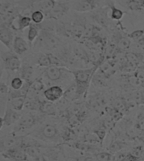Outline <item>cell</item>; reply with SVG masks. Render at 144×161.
<instances>
[{"instance_id": "7402d4cb", "label": "cell", "mask_w": 144, "mask_h": 161, "mask_svg": "<svg viewBox=\"0 0 144 161\" xmlns=\"http://www.w3.org/2000/svg\"><path fill=\"white\" fill-rule=\"evenodd\" d=\"M127 6L131 11H141L144 9V0H128Z\"/></svg>"}, {"instance_id": "e0dca14e", "label": "cell", "mask_w": 144, "mask_h": 161, "mask_svg": "<svg viewBox=\"0 0 144 161\" xmlns=\"http://www.w3.org/2000/svg\"><path fill=\"white\" fill-rule=\"evenodd\" d=\"M20 71H21V78L23 79L25 82L29 83H33L34 69L31 65L28 64L22 65Z\"/></svg>"}, {"instance_id": "ac0fdd59", "label": "cell", "mask_w": 144, "mask_h": 161, "mask_svg": "<svg viewBox=\"0 0 144 161\" xmlns=\"http://www.w3.org/2000/svg\"><path fill=\"white\" fill-rule=\"evenodd\" d=\"M25 100H26L25 97H12V98L8 99V101H9L8 105L14 110L21 112L25 105Z\"/></svg>"}, {"instance_id": "3957f363", "label": "cell", "mask_w": 144, "mask_h": 161, "mask_svg": "<svg viewBox=\"0 0 144 161\" xmlns=\"http://www.w3.org/2000/svg\"><path fill=\"white\" fill-rule=\"evenodd\" d=\"M44 117V114H39L34 113H28L23 114L15 124L13 133L18 135L32 129L33 127H37L42 123Z\"/></svg>"}, {"instance_id": "e575fe53", "label": "cell", "mask_w": 144, "mask_h": 161, "mask_svg": "<svg viewBox=\"0 0 144 161\" xmlns=\"http://www.w3.org/2000/svg\"><path fill=\"white\" fill-rule=\"evenodd\" d=\"M144 34V31L142 30H138V31H135L134 32L131 33L129 35V37L130 38H132L134 40H138L141 38V37L143 36Z\"/></svg>"}, {"instance_id": "5bb4252c", "label": "cell", "mask_w": 144, "mask_h": 161, "mask_svg": "<svg viewBox=\"0 0 144 161\" xmlns=\"http://www.w3.org/2000/svg\"><path fill=\"white\" fill-rule=\"evenodd\" d=\"M15 37L13 31L9 28H2L0 29V42L3 43L9 50H12L13 43Z\"/></svg>"}, {"instance_id": "d6986e66", "label": "cell", "mask_w": 144, "mask_h": 161, "mask_svg": "<svg viewBox=\"0 0 144 161\" xmlns=\"http://www.w3.org/2000/svg\"><path fill=\"white\" fill-rule=\"evenodd\" d=\"M92 17L95 21L100 25L104 27H107L108 24V11L102 10L96 11L93 14Z\"/></svg>"}, {"instance_id": "4dcf8cb0", "label": "cell", "mask_w": 144, "mask_h": 161, "mask_svg": "<svg viewBox=\"0 0 144 161\" xmlns=\"http://www.w3.org/2000/svg\"><path fill=\"white\" fill-rule=\"evenodd\" d=\"M96 157L99 161H111L112 159L111 154L105 151L97 153Z\"/></svg>"}, {"instance_id": "44dd1931", "label": "cell", "mask_w": 144, "mask_h": 161, "mask_svg": "<svg viewBox=\"0 0 144 161\" xmlns=\"http://www.w3.org/2000/svg\"><path fill=\"white\" fill-rule=\"evenodd\" d=\"M86 33V28L81 24H75L72 28L71 34L74 38H81Z\"/></svg>"}, {"instance_id": "7a4b0ae2", "label": "cell", "mask_w": 144, "mask_h": 161, "mask_svg": "<svg viewBox=\"0 0 144 161\" xmlns=\"http://www.w3.org/2000/svg\"><path fill=\"white\" fill-rule=\"evenodd\" d=\"M99 65L89 69H82L72 71L75 84L76 86V93L77 99L84 96L88 91L90 82L96 72Z\"/></svg>"}, {"instance_id": "7c38bea8", "label": "cell", "mask_w": 144, "mask_h": 161, "mask_svg": "<svg viewBox=\"0 0 144 161\" xmlns=\"http://www.w3.org/2000/svg\"><path fill=\"white\" fill-rule=\"evenodd\" d=\"M56 2L55 0H33L30 6L34 11H40L46 14L52 9Z\"/></svg>"}, {"instance_id": "d4e9b609", "label": "cell", "mask_w": 144, "mask_h": 161, "mask_svg": "<svg viewBox=\"0 0 144 161\" xmlns=\"http://www.w3.org/2000/svg\"><path fill=\"white\" fill-rule=\"evenodd\" d=\"M32 24V19L29 16H21L18 19V30L23 31L25 28H29Z\"/></svg>"}, {"instance_id": "2e32d148", "label": "cell", "mask_w": 144, "mask_h": 161, "mask_svg": "<svg viewBox=\"0 0 144 161\" xmlns=\"http://www.w3.org/2000/svg\"><path fill=\"white\" fill-rule=\"evenodd\" d=\"M39 111L44 115L54 116L56 114V108L54 105V103H51L46 100V101L39 103Z\"/></svg>"}, {"instance_id": "f1b7e54d", "label": "cell", "mask_w": 144, "mask_h": 161, "mask_svg": "<svg viewBox=\"0 0 144 161\" xmlns=\"http://www.w3.org/2000/svg\"><path fill=\"white\" fill-rule=\"evenodd\" d=\"M44 83H43L42 80L40 79H37L36 80H33V83H31L30 90L32 89V90L34 91V92H39L44 89Z\"/></svg>"}, {"instance_id": "484cf974", "label": "cell", "mask_w": 144, "mask_h": 161, "mask_svg": "<svg viewBox=\"0 0 144 161\" xmlns=\"http://www.w3.org/2000/svg\"><path fill=\"white\" fill-rule=\"evenodd\" d=\"M63 97H65V98L70 100L77 99L76 93V86L75 83L67 89V91L64 92V96H63Z\"/></svg>"}, {"instance_id": "603a6c76", "label": "cell", "mask_w": 144, "mask_h": 161, "mask_svg": "<svg viewBox=\"0 0 144 161\" xmlns=\"http://www.w3.org/2000/svg\"><path fill=\"white\" fill-rule=\"evenodd\" d=\"M36 63L39 67H41L47 68L49 67H50V66H51V62L49 54H41V55L37 59Z\"/></svg>"}, {"instance_id": "9a60e30c", "label": "cell", "mask_w": 144, "mask_h": 161, "mask_svg": "<svg viewBox=\"0 0 144 161\" xmlns=\"http://www.w3.org/2000/svg\"><path fill=\"white\" fill-rule=\"evenodd\" d=\"M29 46L28 42L20 36H16L13 40V49L14 53L18 55H22L26 53L28 50Z\"/></svg>"}, {"instance_id": "1f68e13d", "label": "cell", "mask_w": 144, "mask_h": 161, "mask_svg": "<svg viewBox=\"0 0 144 161\" xmlns=\"http://www.w3.org/2000/svg\"><path fill=\"white\" fill-rule=\"evenodd\" d=\"M75 148L78 149V150L80 151H92L93 149V146H92V144H89V143H75Z\"/></svg>"}, {"instance_id": "30bf717a", "label": "cell", "mask_w": 144, "mask_h": 161, "mask_svg": "<svg viewBox=\"0 0 144 161\" xmlns=\"http://www.w3.org/2000/svg\"><path fill=\"white\" fill-rule=\"evenodd\" d=\"M64 96V91L60 86H52L44 91V96L48 101L54 103L59 100Z\"/></svg>"}, {"instance_id": "ffe728a7", "label": "cell", "mask_w": 144, "mask_h": 161, "mask_svg": "<svg viewBox=\"0 0 144 161\" xmlns=\"http://www.w3.org/2000/svg\"><path fill=\"white\" fill-rule=\"evenodd\" d=\"M28 40L30 43H33L35 40L39 35V29L36 24H32L28 28Z\"/></svg>"}, {"instance_id": "d590c367", "label": "cell", "mask_w": 144, "mask_h": 161, "mask_svg": "<svg viewBox=\"0 0 144 161\" xmlns=\"http://www.w3.org/2000/svg\"><path fill=\"white\" fill-rule=\"evenodd\" d=\"M4 126V118L2 117H0V131L2 130V129L3 128V126Z\"/></svg>"}, {"instance_id": "4316f807", "label": "cell", "mask_w": 144, "mask_h": 161, "mask_svg": "<svg viewBox=\"0 0 144 161\" xmlns=\"http://www.w3.org/2000/svg\"><path fill=\"white\" fill-rule=\"evenodd\" d=\"M30 18L34 24H40L45 19V15L40 11H34L31 14Z\"/></svg>"}, {"instance_id": "8d00e7d4", "label": "cell", "mask_w": 144, "mask_h": 161, "mask_svg": "<svg viewBox=\"0 0 144 161\" xmlns=\"http://www.w3.org/2000/svg\"></svg>"}, {"instance_id": "4fadbf2b", "label": "cell", "mask_w": 144, "mask_h": 161, "mask_svg": "<svg viewBox=\"0 0 144 161\" xmlns=\"http://www.w3.org/2000/svg\"><path fill=\"white\" fill-rule=\"evenodd\" d=\"M21 116L22 114L20 112L14 110L9 105H7L4 117H3L4 121V126H10L14 125L20 119Z\"/></svg>"}, {"instance_id": "8992f818", "label": "cell", "mask_w": 144, "mask_h": 161, "mask_svg": "<svg viewBox=\"0 0 144 161\" xmlns=\"http://www.w3.org/2000/svg\"><path fill=\"white\" fill-rule=\"evenodd\" d=\"M23 135L11 133L0 137V153L16 146H21Z\"/></svg>"}, {"instance_id": "9c48e42d", "label": "cell", "mask_w": 144, "mask_h": 161, "mask_svg": "<svg viewBox=\"0 0 144 161\" xmlns=\"http://www.w3.org/2000/svg\"><path fill=\"white\" fill-rule=\"evenodd\" d=\"M69 11V5L64 2H56L55 5L49 12L44 14L45 18L57 20L64 16Z\"/></svg>"}, {"instance_id": "5b68a950", "label": "cell", "mask_w": 144, "mask_h": 161, "mask_svg": "<svg viewBox=\"0 0 144 161\" xmlns=\"http://www.w3.org/2000/svg\"><path fill=\"white\" fill-rule=\"evenodd\" d=\"M2 59L4 62V65L7 70L11 71H18L21 68V59L15 53L11 52H5L2 53Z\"/></svg>"}, {"instance_id": "cb8c5ba5", "label": "cell", "mask_w": 144, "mask_h": 161, "mask_svg": "<svg viewBox=\"0 0 144 161\" xmlns=\"http://www.w3.org/2000/svg\"><path fill=\"white\" fill-rule=\"evenodd\" d=\"M109 7H110V9L111 11V17L112 19L115 20V21H120V19H122L124 16V13L123 11L120 9V8H117L115 7L113 4H110L109 5Z\"/></svg>"}, {"instance_id": "277c9868", "label": "cell", "mask_w": 144, "mask_h": 161, "mask_svg": "<svg viewBox=\"0 0 144 161\" xmlns=\"http://www.w3.org/2000/svg\"><path fill=\"white\" fill-rule=\"evenodd\" d=\"M44 75L46 79L53 83H60L68 79L70 75H73L72 71L65 67L50 66L46 68Z\"/></svg>"}, {"instance_id": "d6a6232c", "label": "cell", "mask_w": 144, "mask_h": 161, "mask_svg": "<svg viewBox=\"0 0 144 161\" xmlns=\"http://www.w3.org/2000/svg\"><path fill=\"white\" fill-rule=\"evenodd\" d=\"M117 45L122 50H126L129 47L130 45V41L128 38H121L117 42Z\"/></svg>"}, {"instance_id": "836d02e7", "label": "cell", "mask_w": 144, "mask_h": 161, "mask_svg": "<svg viewBox=\"0 0 144 161\" xmlns=\"http://www.w3.org/2000/svg\"><path fill=\"white\" fill-rule=\"evenodd\" d=\"M8 94V87L5 83L0 81V97H4Z\"/></svg>"}, {"instance_id": "ba28073f", "label": "cell", "mask_w": 144, "mask_h": 161, "mask_svg": "<svg viewBox=\"0 0 144 161\" xmlns=\"http://www.w3.org/2000/svg\"><path fill=\"white\" fill-rule=\"evenodd\" d=\"M38 42L42 47L47 49L55 48L59 45V40L56 36L47 30H43L39 33Z\"/></svg>"}, {"instance_id": "f546056e", "label": "cell", "mask_w": 144, "mask_h": 161, "mask_svg": "<svg viewBox=\"0 0 144 161\" xmlns=\"http://www.w3.org/2000/svg\"><path fill=\"white\" fill-rule=\"evenodd\" d=\"M94 133L95 134V136L97 137V139L99 140L100 143H102L106 135L105 129L103 127H99L96 129H95Z\"/></svg>"}, {"instance_id": "6da1fadb", "label": "cell", "mask_w": 144, "mask_h": 161, "mask_svg": "<svg viewBox=\"0 0 144 161\" xmlns=\"http://www.w3.org/2000/svg\"><path fill=\"white\" fill-rule=\"evenodd\" d=\"M28 134L46 143H59L62 139V135L60 133L59 128L51 123L40 124Z\"/></svg>"}, {"instance_id": "52a82bcc", "label": "cell", "mask_w": 144, "mask_h": 161, "mask_svg": "<svg viewBox=\"0 0 144 161\" xmlns=\"http://www.w3.org/2000/svg\"><path fill=\"white\" fill-rule=\"evenodd\" d=\"M2 156L10 161H29L28 156L21 146H13L8 149L2 153Z\"/></svg>"}, {"instance_id": "83f0119b", "label": "cell", "mask_w": 144, "mask_h": 161, "mask_svg": "<svg viewBox=\"0 0 144 161\" xmlns=\"http://www.w3.org/2000/svg\"><path fill=\"white\" fill-rule=\"evenodd\" d=\"M24 80L21 77H15L11 81V87L14 91H19L23 87Z\"/></svg>"}, {"instance_id": "8fae6325", "label": "cell", "mask_w": 144, "mask_h": 161, "mask_svg": "<svg viewBox=\"0 0 144 161\" xmlns=\"http://www.w3.org/2000/svg\"><path fill=\"white\" fill-rule=\"evenodd\" d=\"M99 6L97 0H79L74 5V9L77 12H89L96 9Z\"/></svg>"}]
</instances>
